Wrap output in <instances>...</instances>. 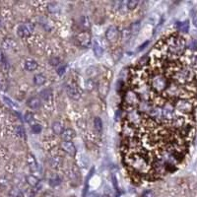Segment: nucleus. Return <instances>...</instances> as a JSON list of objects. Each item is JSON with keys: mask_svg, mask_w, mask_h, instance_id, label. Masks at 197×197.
I'll return each instance as SVG.
<instances>
[{"mask_svg": "<svg viewBox=\"0 0 197 197\" xmlns=\"http://www.w3.org/2000/svg\"><path fill=\"white\" fill-rule=\"evenodd\" d=\"M197 54L180 34L164 37L129 70L120 152L135 183H154L183 161L194 128Z\"/></svg>", "mask_w": 197, "mask_h": 197, "instance_id": "obj_1", "label": "nucleus"}, {"mask_svg": "<svg viewBox=\"0 0 197 197\" xmlns=\"http://www.w3.org/2000/svg\"><path fill=\"white\" fill-rule=\"evenodd\" d=\"M75 40H76V43H78V46L86 48L90 46L92 38H91L90 33L87 31H84V32L79 33V34L76 36Z\"/></svg>", "mask_w": 197, "mask_h": 197, "instance_id": "obj_2", "label": "nucleus"}, {"mask_svg": "<svg viewBox=\"0 0 197 197\" xmlns=\"http://www.w3.org/2000/svg\"><path fill=\"white\" fill-rule=\"evenodd\" d=\"M119 38V30L116 26H110L106 32V39L110 43H116Z\"/></svg>", "mask_w": 197, "mask_h": 197, "instance_id": "obj_3", "label": "nucleus"}, {"mask_svg": "<svg viewBox=\"0 0 197 197\" xmlns=\"http://www.w3.org/2000/svg\"><path fill=\"white\" fill-rule=\"evenodd\" d=\"M66 91H67V94L70 98L73 100H79L81 98V91L74 83H67Z\"/></svg>", "mask_w": 197, "mask_h": 197, "instance_id": "obj_4", "label": "nucleus"}, {"mask_svg": "<svg viewBox=\"0 0 197 197\" xmlns=\"http://www.w3.org/2000/svg\"><path fill=\"white\" fill-rule=\"evenodd\" d=\"M33 31H34V26L32 24H23L18 29V34L21 37H28L32 34Z\"/></svg>", "mask_w": 197, "mask_h": 197, "instance_id": "obj_5", "label": "nucleus"}, {"mask_svg": "<svg viewBox=\"0 0 197 197\" xmlns=\"http://www.w3.org/2000/svg\"><path fill=\"white\" fill-rule=\"evenodd\" d=\"M62 148L66 153L69 154L70 156H75L76 154V147L71 141H64L62 143Z\"/></svg>", "mask_w": 197, "mask_h": 197, "instance_id": "obj_6", "label": "nucleus"}, {"mask_svg": "<svg viewBox=\"0 0 197 197\" xmlns=\"http://www.w3.org/2000/svg\"><path fill=\"white\" fill-rule=\"evenodd\" d=\"M62 136V139L63 141H72L74 138H75V131L71 128H67V129H64V131L61 134Z\"/></svg>", "mask_w": 197, "mask_h": 197, "instance_id": "obj_7", "label": "nucleus"}, {"mask_svg": "<svg viewBox=\"0 0 197 197\" xmlns=\"http://www.w3.org/2000/svg\"><path fill=\"white\" fill-rule=\"evenodd\" d=\"M40 103H42L40 100L39 98H36V97L29 99L28 102H27L28 106L30 107V109H32V110H38L39 107L40 106Z\"/></svg>", "mask_w": 197, "mask_h": 197, "instance_id": "obj_8", "label": "nucleus"}, {"mask_svg": "<svg viewBox=\"0 0 197 197\" xmlns=\"http://www.w3.org/2000/svg\"><path fill=\"white\" fill-rule=\"evenodd\" d=\"M25 69L28 70V71H34L37 68H38V62L34 59H27L24 63Z\"/></svg>", "mask_w": 197, "mask_h": 197, "instance_id": "obj_9", "label": "nucleus"}, {"mask_svg": "<svg viewBox=\"0 0 197 197\" xmlns=\"http://www.w3.org/2000/svg\"><path fill=\"white\" fill-rule=\"evenodd\" d=\"M28 165L31 169L32 172H37L39 170V166H38V163H37V160L35 159V157L33 155L30 154L29 157H28Z\"/></svg>", "mask_w": 197, "mask_h": 197, "instance_id": "obj_10", "label": "nucleus"}, {"mask_svg": "<svg viewBox=\"0 0 197 197\" xmlns=\"http://www.w3.org/2000/svg\"><path fill=\"white\" fill-rule=\"evenodd\" d=\"M40 97L43 100L44 102L49 103L52 99V92H51L50 89H44L42 92H40Z\"/></svg>", "mask_w": 197, "mask_h": 197, "instance_id": "obj_11", "label": "nucleus"}, {"mask_svg": "<svg viewBox=\"0 0 197 197\" xmlns=\"http://www.w3.org/2000/svg\"><path fill=\"white\" fill-rule=\"evenodd\" d=\"M52 131L54 132V134L56 135H61L63 131H64V128H63V124L60 121H55L52 124Z\"/></svg>", "mask_w": 197, "mask_h": 197, "instance_id": "obj_12", "label": "nucleus"}, {"mask_svg": "<svg viewBox=\"0 0 197 197\" xmlns=\"http://www.w3.org/2000/svg\"><path fill=\"white\" fill-rule=\"evenodd\" d=\"M93 50H94V53L96 54V56L101 57L103 55V47L98 40H95L94 43H93Z\"/></svg>", "mask_w": 197, "mask_h": 197, "instance_id": "obj_13", "label": "nucleus"}, {"mask_svg": "<svg viewBox=\"0 0 197 197\" xmlns=\"http://www.w3.org/2000/svg\"><path fill=\"white\" fill-rule=\"evenodd\" d=\"M46 82V76H43V74H37L34 77V83L37 86H43L44 83Z\"/></svg>", "mask_w": 197, "mask_h": 197, "instance_id": "obj_14", "label": "nucleus"}, {"mask_svg": "<svg viewBox=\"0 0 197 197\" xmlns=\"http://www.w3.org/2000/svg\"><path fill=\"white\" fill-rule=\"evenodd\" d=\"M27 183H29V185H31L32 187H37L40 183V181L38 180V177H36L35 176H28Z\"/></svg>", "mask_w": 197, "mask_h": 197, "instance_id": "obj_15", "label": "nucleus"}, {"mask_svg": "<svg viewBox=\"0 0 197 197\" xmlns=\"http://www.w3.org/2000/svg\"><path fill=\"white\" fill-rule=\"evenodd\" d=\"M177 30L181 33H187L189 30L188 22H180V23H177Z\"/></svg>", "mask_w": 197, "mask_h": 197, "instance_id": "obj_16", "label": "nucleus"}, {"mask_svg": "<svg viewBox=\"0 0 197 197\" xmlns=\"http://www.w3.org/2000/svg\"><path fill=\"white\" fill-rule=\"evenodd\" d=\"M94 125H95V128L98 132H102L103 130V122L102 119L100 117H96L94 119Z\"/></svg>", "mask_w": 197, "mask_h": 197, "instance_id": "obj_17", "label": "nucleus"}, {"mask_svg": "<svg viewBox=\"0 0 197 197\" xmlns=\"http://www.w3.org/2000/svg\"><path fill=\"white\" fill-rule=\"evenodd\" d=\"M15 131H16L17 135L19 136V137H21V138H24V137H25V134H26V132H25V128H24L22 125H18V126H16V128H15Z\"/></svg>", "mask_w": 197, "mask_h": 197, "instance_id": "obj_18", "label": "nucleus"}, {"mask_svg": "<svg viewBox=\"0 0 197 197\" xmlns=\"http://www.w3.org/2000/svg\"><path fill=\"white\" fill-rule=\"evenodd\" d=\"M50 165L52 168H57L61 165V159L59 157H54L50 160Z\"/></svg>", "mask_w": 197, "mask_h": 197, "instance_id": "obj_19", "label": "nucleus"}, {"mask_svg": "<svg viewBox=\"0 0 197 197\" xmlns=\"http://www.w3.org/2000/svg\"><path fill=\"white\" fill-rule=\"evenodd\" d=\"M138 4H139V2L137 1V0H129V1L126 3V7L130 10H133L138 6Z\"/></svg>", "mask_w": 197, "mask_h": 197, "instance_id": "obj_20", "label": "nucleus"}, {"mask_svg": "<svg viewBox=\"0 0 197 197\" xmlns=\"http://www.w3.org/2000/svg\"><path fill=\"white\" fill-rule=\"evenodd\" d=\"M22 197H35V191L32 189H26L22 191Z\"/></svg>", "mask_w": 197, "mask_h": 197, "instance_id": "obj_21", "label": "nucleus"}, {"mask_svg": "<svg viewBox=\"0 0 197 197\" xmlns=\"http://www.w3.org/2000/svg\"><path fill=\"white\" fill-rule=\"evenodd\" d=\"M35 119V116H34V114H33L32 113H25V121L26 122H28V123H32L33 121H34Z\"/></svg>", "mask_w": 197, "mask_h": 197, "instance_id": "obj_22", "label": "nucleus"}, {"mask_svg": "<svg viewBox=\"0 0 197 197\" xmlns=\"http://www.w3.org/2000/svg\"><path fill=\"white\" fill-rule=\"evenodd\" d=\"M3 100H4L5 103H7V105L10 106L11 107H13V109H17V107H18V105H17V103H15L12 101V100H10L9 98H7V97H4V98H3Z\"/></svg>", "mask_w": 197, "mask_h": 197, "instance_id": "obj_23", "label": "nucleus"}, {"mask_svg": "<svg viewBox=\"0 0 197 197\" xmlns=\"http://www.w3.org/2000/svg\"><path fill=\"white\" fill-rule=\"evenodd\" d=\"M81 22H82V26H83L84 28H89L90 27V19H89L88 17H86V16H84L83 18H82L81 19Z\"/></svg>", "mask_w": 197, "mask_h": 197, "instance_id": "obj_24", "label": "nucleus"}, {"mask_svg": "<svg viewBox=\"0 0 197 197\" xmlns=\"http://www.w3.org/2000/svg\"><path fill=\"white\" fill-rule=\"evenodd\" d=\"M49 183L52 185V186H56L59 183H60V178L58 176H54L52 178H50L49 180Z\"/></svg>", "mask_w": 197, "mask_h": 197, "instance_id": "obj_25", "label": "nucleus"}, {"mask_svg": "<svg viewBox=\"0 0 197 197\" xmlns=\"http://www.w3.org/2000/svg\"><path fill=\"white\" fill-rule=\"evenodd\" d=\"M32 131L34 132V133H37V134H38V133H40V131H42V125L40 124H33L32 125Z\"/></svg>", "mask_w": 197, "mask_h": 197, "instance_id": "obj_26", "label": "nucleus"}, {"mask_svg": "<svg viewBox=\"0 0 197 197\" xmlns=\"http://www.w3.org/2000/svg\"><path fill=\"white\" fill-rule=\"evenodd\" d=\"M10 194L13 197H22V192L17 188H13L12 190H11Z\"/></svg>", "mask_w": 197, "mask_h": 197, "instance_id": "obj_27", "label": "nucleus"}, {"mask_svg": "<svg viewBox=\"0 0 197 197\" xmlns=\"http://www.w3.org/2000/svg\"><path fill=\"white\" fill-rule=\"evenodd\" d=\"M86 87L88 90H93L95 87V83H94V81H93L92 79H89L86 81Z\"/></svg>", "mask_w": 197, "mask_h": 197, "instance_id": "obj_28", "label": "nucleus"}, {"mask_svg": "<svg viewBox=\"0 0 197 197\" xmlns=\"http://www.w3.org/2000/svg\"><path fill=\"white\" fill-rule=\"evenodd\" d=\"M65 69H66V67L64 65L58 66V67H57V74H58V75H62V74L65 72Z\"/></svg>", "mask_w": 197, "mask_h": 197, "instance_id": "obj_29", "label": "nucleus"}, {"mask_svg": "<svg viewBox=\"0 0 197 197\" xmlns=\"http://www.w3.org/2000/svg\"><path fill=\"white\" fill-rule=\"evenodd\" d=\"M50 64H51V65H55V66L59 65V59H58V58L51 59V60H50Z\"/></svg>", "mask_w": 197, "mask_h": 197, "instance_id": "obj_30", "label": "nucleus"}, {"mask_svg": "<svg viewBox=\"0 0 197 197\" xmlns=\"http://www.w3.org/2000/svg\"><path fill=\"white\" fill-rule=\"evenodd\" d=\"M152 195H153V193H152L151 191H147V192L144 194L145 197H152Z\"/></svg>", "mask_w": 197, "mask_h": 197, "instance_id": "obj_31", "label": "nucleus"}, {"mask_svg": "<svg viewBox=\"0 0 197 197\" xmlns=\"http://www.w3.org/2000/svg\"><path fill=\"white\" fill-rule=\"evenodd\" d=\"M3 60H4V55H3V53L0 51V62H2Z\"/></svg>", "mask_w": 197, "mask_h": 197, "instance_id": "obj_32", "label": "nucleus"}]
</instances>
